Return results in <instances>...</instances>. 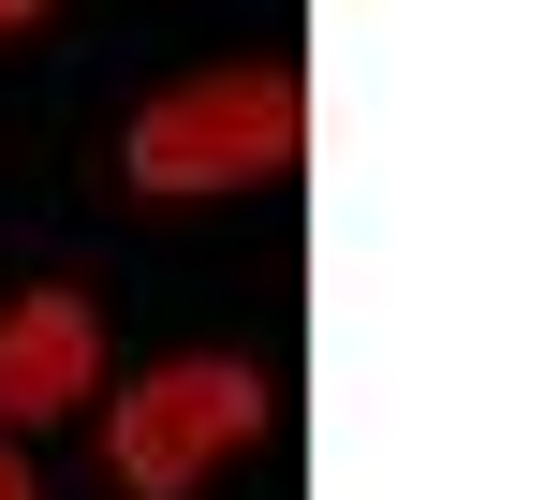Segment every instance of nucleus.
<instances>
[{"label":"nucleus","mask_w":559,"mask_h":500,"mask_svg":"<svg viewBox=\"0 0 559 500\" xmlns=\"http://www.w3.org/2000/svg\"><path fill=\"white\" fill-rule=\"evenodd\" d=\"M295 147H309V88L280 59H251V74L163 88L133 118V147H118V177L133 192H251V177H295Z\"/></svg>","instance_id":"obj_1"},{"label":"nucleus","mask_w":559,"mask_h":500,"mask_svg":"<svg viewBox=\"0 0 559 500\" xmlns=\"http://www.w3.org/2000/svg\"><path fill=\"white\" fill-rule=\"evenodd\" d=\"M265 427V383L236 354H177V368H147L133 397H118V427H104V472L133 486V500H192L206 456H236Z\"/></svg>","instance_id":"obj_2"},{"label":"nucleus","mask_w":559,"mask_h":500,"mask_svg":"<svg viewBox=\"0 0 559 500\" xmlns=\"http://www.w3.org/2000/svg\"><path fill=\"white\" fill-rule=\"evenodd\" d=\"M88 368H104V324H88L74 295H29L0 309V427H45L88 397Z\"/></svg>","instance_id":"obj_3"},{"label":"nucleus","mask_w":559,"mask_h":500,"mask_svg":"<svg viewBox=\"0 0 559 500\" xmlns=\"http://www.w3.org/2000/svg\"><path fill=\"white\" fill-rule=\"evenodd\" d=\"M0 500H45V486H29V472H15V456H0Z\"/></svg>","instance_id":"obj_4"},{"label":"nucleus","mask_w":559,"mask_h":500,"mask_svg":"<svg viewBox=\"0 0 559 500\" xmlns=\"http://www.w3.org/2000/svg\"><path fill=\"white\" fill-rule=\"evenodd\" d=\"M29 15H45V0H0V29H29Z\"/></svg>","instance_id":"obj_5"}]
</instances>
